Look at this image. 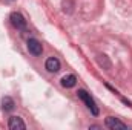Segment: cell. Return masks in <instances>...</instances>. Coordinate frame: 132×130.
Instances as JSON below:
<instances>
[{"label": "cell", "mask_w": 132, "mask_h": 130, "mask_svg": "<svg viewBox=\"0 0 132 130\" xmlns=\"http://www.w3.org/2000/svg\"><path fill=\"white\" fill-rule=\"evenodd\" d=\"M77 97L80 98V99H81V101H83V103H85L86 106H88V109H89V110H91V112H92V113H94L95 116L98 115V109H97V106H95V103H94V99L91 98V95H89V94H88L86 90H83V89H80V90L77 92Z\"/></svg>", "instance_id": "6da1fadb"}, {"label": "cell", "mask_w": 132, "mask_h": 130, "mask_svg": "<svg viewBox=\"0 0 132 130\" xmlns=\"http://www.w3.org/2000/svg\"><path fill=\"white\" fill-rule=\"evenodd\" d=\"M28 51L35 55V57H38V55H42V52H43V46H42V43L37 40V38H29L28 40Z\"/></svg>", "instance_id": "7a4b0ae2"}, {"label": "cell", "mask_w": 132, "mask_h": 130, "mask_svg": "<svg viewBox=\"0 0 132 130\" xmlns=\"http://www.w3.org/2000/svg\"><path fill=\"white\" fill-rule=\"evenodd\" d=\"M9 18H11L12 26H15L17 29H25L26 28V20H25V17L20 12H12Z\"/></svg>", "instance_id": "3957f363"}, {"label": "cell", "mask_w": 132, "mask_h": 130, "mask_svg": "<svg viewBox=\"0 0 132 130\" xmlns=\"http://www.w3.org/2000/svg\"><path fill=\"white\" fill-rule=\"evenodd\" d=\"M106 126L109 127V129L115 130V129H128V126L123 123V121H120L118 118H114V116H108L106 118Z\"/></svg>", "instance_id": "277c9868"}, {"label": "cell", "mask_w": 132, "mask_h": 130, "mask_svg": "<svg viewBox=\"0 0 132 130\" xmlns=\"http://www.w3.org/2000/svg\"><path fill=\"white\" fill-rule=\"evenodd\" d=\"M45 66H46L48 72H51V73H55V72H59V70H60V61H59V58H55V57L48 58Z\"/></svg>", "instance_id": "5b68a950"}, {"label": "cell", "mask_w": 132, "mask_h": 130, "mask_svg": "<svg viewBox=\"0 0 132 130\" xmlns=\"http://www.w3.org/2000/svg\"><path fill=\"white\" fill-rule=\"evenodd\" d=\"M8 127L11 130H17V129H26V124L22 121V118L19 116H11L9 118V123H8Z\"/></svg>", "instance_id": "8992f818"}, {"label": "cell", "mask_w": 132, "mask_h": 130, "mask_svg": "<svg viewBox=\"0 0 132 130\" xmlns=\"http://www.w3.org/2000/svg\"><path fill=\"white\" fill-rule=\"evenodd\" d=\"M14 99L11 97H3V99H2V109L5 110V112H11L12 109H14Z\"/></svg>", "instance_id": "52a82bcc"}, {"label": "cell", "mask_w": 132, "mask_h": 130, "mask_svg": "<svg viewBox=\"0 0 132 130\" xmlns=\"http://www.w3.org/2000/svg\"><path fill=\"white\" fill-rule=\"evenodd\" d=\"M75 83H77V78H75L74 75H66V77L62 78V86L66 87V89L74 87V86H75Z\"/></svg>", "instance_id": "ba28073f"}]
</instances>
